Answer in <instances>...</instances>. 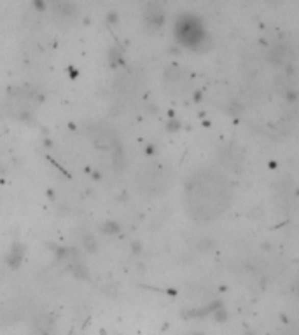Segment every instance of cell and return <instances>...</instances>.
<instances>
[{
    "mask_svg": "<svg viewBox=\"0 0 299 335\" xmlns=\"http://www.w3.org/2000/svg\"><path fill=\"white\" fill-rule=\"evenodd\" d=\"M184 203L194 220L210 222L226 211L231 203V187L220 173L205 170L192 175L186 183Z\"/></svg>",
    "mask_w": 299,
    "mask_h": 335,
    "instance_id": "cell-1",
    "label": "cell"
},
{
    "mask_svg": "<svg viewBox=\"0 0 299 335\" xmlns=\"http://www.w3.org/2000/svg\"><path fill=\"white\" fill-rule=\"evenodd\" d=\"M179 32H180V37H182L186 42L184 44H196V40L200 39V35H202V30H200L198 26H194L192 23H186V24H182V26L179 28Z\"/></svg>",
    "mask_w": 299,
    "mask_h": 335,
    "instance_id": "cell-4",
    "label": "cell"
},
{
    "mask_svg": "<svg viewBox=\"0 0 299 335\" xmlns=\"http://www.w3.org/2000/svg\"><path fill=\"white\" fill-rule=\"evenodd\" d=\"M91 138L100 147H110L114 144V133L105 124H96L95 133H91Z\"/></svg>",
    "mask_w": 299,
    "mask_h": 335,
    "instance_id": "cell-3",
    "label": "cell"
},
{
    "mask_svg": "<svg viewBox=\"0 0 299 335\" xmlns=\"http://www.w3.org/2000/svg\"><path fill=\"white\" fill-rule=\"evenodd\" d=\"M138 189L145 194H159L168 187V178L165 175V171L159 166H147L145 170H142L138 173L137 178Z\"/></svg>",
    "mask_w": 299,
    "mask_h": 335,
    "instance_id": "cell-2",
    "label": "cell"
}]
</instances>
